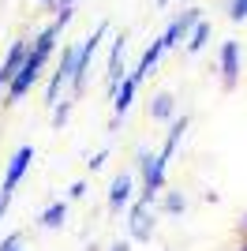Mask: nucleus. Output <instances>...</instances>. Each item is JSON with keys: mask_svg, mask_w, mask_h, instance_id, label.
I'll use <instances>...</instances> for the list:
<instances>
[{"mask_svg": "<svg viewBox=\"0 0 247 251\" xmlns=\"http://www.w3.org/2000/svg\"><path fill=\"white\" fill-rule=\"evenodd\" d=\"M75 56H79V49H75V45H64V52L56 56V72L49 75V86H45V105H56L60 101V86H72Z\"/></svg>", "mask_w": 247, "mask_h": 251, "instance_id": "obj_3", "label": "nucleus"}, {"mask_svg": "<svg viewBox=\"0 0 247 251\" xmlns=\"http://www.w3.org/2000/svg\"><path fill=\"white\" fill-rule=\"evenodd\" d=\"M19 248H23V232H8L0 240V251H19Z\"/></svg>", "mask_w": 247, "mask_h": 251, "instance_id": "obj_19", "label": "nucleus"}, {"mask_svg": "<svg viewBox=\"0 0 247 251\" xmlns=\"http://www.w3.org/2000/svg\"><path fill=\"white\" fill-rule=\"evenodd\" d=\"M150 116H154V120H176V101H173L169 90L150 98Z\"/></svg>", "mask_w": 247, "mask_h": 251, "instance_id": "obj_14", "label": "nucleus"}, {"mask_svg": "<svg viewBox=\"0 0 247 251\" xmlns=\"http://www.w3.org/2000/svg\"><path fill=\"white\" fill-rule=\"evenodd\" d=\"M68 206H72L68 199H56V202H49V206L41 210L38 225H41V229H60L64 221H68Z\"/></svg>", "mask_w": 247, "mask_h": 251, "instance_id": "obj_11", "label": "nucleus"}, {"mask_svg": "<svg viewBox=\"0 0 247 251\" xmlns=\"http://www.w3.org/2000/svg\"><path fill=\"white\" fill-rule=\"evenodd\" d=\"M68 116H72V101L64 98V101L52 105V127H64V124H68Z\"/></svg>", "mask_w": 247, "mask_h": 251, "instance_id": "obj_16", "label": "nucleus"}, {"mask_svg": "<svg viewBox=\"0 0 247 251\" xmlns=\"http://www.w3.org/2000/svg\"><path fill=\"white\" fill-rule=\"evenodd\" d=\"M82 195H86V180H75L72 188H68V202H79Z\"/></svg>", "mask_w": 247, "mask_h": 251, "instance_id": "obj_20", "label": "nucleus"}, {"mask_svg": "<svg viewBox=\"0 0 247 251\" xmlns=\"http://www.w3.org/2000/svg\"><path fill=\"white\" fill-rule=\"evenodd\" d=\"M11 199H15V191H8V188H0V221H4V214H8Z\"/></svg>", "mask_w": 247, "mask_h": 251, "instance_id": "obj_22", "label": "nucleus"}, {"mask_svg": "<svg viewBox=\"0 0 247 251\" xmlns=\"http://www.w3.org/2000/svg\"><path fill=\"white\" fill-rule=\"evenodd\" d=\"M30 161H34V147L30 143H23L15 154L8 157V169H4V184L0 188H8V191H15L23 184V176H26V169H30Z\"/></svg>", "mask_w": 247, "mask_h": 251, "instance_id": "obj_4", "label": "nucleus"}, {"mask_svg": "<svg viewBox=\"0 0 247 251\" xmlns=\"http://www.w3.org/2000/svg\"><path fill=\"white\" fill-rule=\"evenodd\" d=\"M228 19H232V23H244V19H247V0H232V8H228Z\"/></svg>", "mask_w": 247, "mask_h": 251, "instance_id": "obj_18", "label": "nucleus"}, {"mask_svg": "<svg viewBox=\"0 0 247 251\" xmlns=\"http://www.w3.org/2000/svg\"><path fill=\"white\" fill-rule=\"evenodd\" d=\"M105 34H109V23H98V26H94V34L79 45V56H75V79H72V98L82 94V86H86V72H90V64H94V52L101 49Z\"/></svg>", "mask_w": 247, "mask_h": 251, "instance_id": "obj_2", "label": "nucleus"}, {"mask_svg": "<svg viewBox=\"0 0 247 251\" xmlns=\"http://www.w3.org/2000/svg\"><path fill=\"white\" fill-rule=\"evenodd\" d=\"M187 124H191V116H176L173 124H169V135H165V147H161V157L169 161V157L176 154V147H180V139H184V131H187Z\"/></svg>", "mask_w": 247, "mask_h": 251, "instance_id": "obj_12", "label": "nucleus"}, {"mask_svg": "<svg viewBox=\"0 0 247 251\" xmlns=\"http://www.w3.org/2000/svg\"><path fill=\"white\" fill-rule=\"evenodd\" d=\"M206 42H210V23H198L195 30H191V38H187V52H202L206 49Z\"/></svg>", "mask_w": 247, "mask_h": 251, "instance_id": "obj_15", "label": "nucleus"}, {"mask_svg": "<svg viewBox=\"0 0 247 251\" xmlns=\"http://www.w3.org/2000/svg\"><path fill=\"white\" fill-rule=\"evenodd\" d=\"M105 161H109V150H98V154H94L90 161H86V169H90V173H98V169H101Z\"/></svg>", "mask_w": 247, "mask_h": 251, "instance_id": "obj_21", "label": "nucleus"}, {"mask_svg": "<svg viewBox=\"0 0 247 251\" xmlns=\"http://www.w3.org/2000/svg\"><path fill=\"white\" fill-rule=\"evenodd\" d=\"M135 90H139V83H135L131 75L120 79V86H116V94H113V127L120 124V116H127V109L135 101Z\"/></svg>", "mask_w": 247, "mask_h": 251, "instance_id": "obj_8", "label": "nucleus"}, {"mask_svg": "<svg viewBox=\"0 0 247 251\" xmlns=\"http://www.w3.org/2000/svg\"><path fill=\"white\" fill-rule=\"evenodd\" d=\"M56 4H60V8H75V0H56Z\"/></svg>", "mask_w": 247, "mask_h": 251, "instance_id": "obj_26", "label": "nucleus"}, {"mask_svg": "<svg viewBox=\"0 0 247 251\" xmlns=\"http://www.w3.org/2000/svg\"><path fill=\"white\" fill-rule=\"evenodd\" d=\"M221 79H225L228 90L236 86V79H240V42L221 45Z\"/></svg>", "mask_w": 247, "mask_h": 251, "instance_id": "obj_7", "label": "nucleus"}, {"mask_svg": "<svg viewBox=\"0 0 247 251\" xmlns=\"http://www.w3.org/2000/svg\"><path fill=\"white\" fill-rule=\"evenodd\" d=\"M198 23H202V19H198V8H187L184 15H176V19L169 23V30L161 34L165 49H173V45H180V42H184V38H191V30H195Z\"/></svg>", "mask_w": 247, "mask_h": 251, "instance_id": "obj_6", "label": "nucleus"}, {"mask_svg": "<svg viewBox=\"0 0 247 251\" xmlns=\"http://www.w3.org/2000/svg\"><path fill=\"white\" fill-rule=\"evenodd\" d=\"M60 23L52 19L49 26H41L38 30V38H34V45H30V52H26V60H23V68H19V75L8 83V90H4V105H15V101H23V98L34 90V83L41 79V68H45V60H49V52L56 49V38H60Z\"/></svg>", "mask_w": 247, "mask_h": 251, "instance_id": "obj_1", "label": "nucleus"}, {"mask_svg": "<svg viewBox=\"0 0 247 251\" xmlns=\"http://www.w3.org/2000/svg\"><path fill=\"white\" fill-rule=\"evenodd\" d=\"M154 225H157V214L150 202H131V221H127V229H131V240H150L154 236Z\"/></svg>", "mask_w": 247, "mask_h": 251, "instance_id": "obj_5", "label": "nucleus"}, {"mask_svg": "<svg viewBox=\"0 0 247 251\" xmlns=\"http://www.w3.org/2000/svg\"><path fill=\"white\" fill-rule=\"evenodd\" d=\"M72 15H75V8H60V11H56V23H60V26H68V23H72Z\"/></svg>", "mask_w": 247, "mask_h": 251, "instance_id": "obj_23", "label": "nucleus"}, {"mask_svg": "<svg viewBox=\"0 0 247 251\" xmlns=\"http://www.w3.org/2000/svg\"><path fill=\"white\" fill-rule=\"evenodd\" d=\"M38 4H52V0H38Z\"/></svg>", "mask_w": 247, "mask_h": 251, "instance_id": "obj_27", "label": "nucleus"}, {"mask_svg": "<svg viewBox=\"0 0 247 251\" xmlns=\"http://www.w3.org/2000/svg\"><path fill=\"white\" fill-rule=\"evenodd\" d=\"M131 202V173H116L109 184V210H124Z\"/></svg>", "mask_w": 247, "mask_h": 251, "instance_id": "obj_10", "label": "nucleus"}, {"mask_svg": "<svg viewBox=\"0 0 247 251\" xmlns=\"http://www.w3.org/2000/svg\"><path fill=\"white\" fill-rule=\"evenodd\" d=\"M161 52H165V42H161V38H154V42L146 45V52L139 56V64H135V72H131V79H135L139 86H143V79H146V75H150V72L157 68V60H161Z\"/></svg>", "mask_w": 247, "mask_h": 251, "instance_id": "obj_9", "label": "nucleus"}, {"mask_svg": "<svg viewBox=\"0 0 247 251\" xmlns=\"http://www.w3.org/2000/svg\"><path fill=\"white\" fill-rule=\"evenodd\" d=\"M161 206L169 210V214H180V210H184V195H176V191H169V195L161 199Z\"/></svg>", "mask_w": 247, "mask_h": 251, "instance_id": "obj_17", "label": "nucleus"}, {"mask_svg": "<svg viewBox=\"0 0 247 251\" xmlns=\"http://www.w3.org/2000/svg\"><path fill=\"white\" fill-rule=\"evenodd\" d=\"M0 90H8V75L0 72Z\"/></svg>", "mask_w": 247, "mask_h": 251, "instance_id": "obj_25", "label": "nucleus"}, {"mask_svg": "<svg viewBox=\"0 0 247 251\" xmlns=\"http://www.w3.org/2000/svg\"><path fill=\"white\" fill-rule=\"evenodd\" d=\"M109 251H131V244H127V240H120V244H113Z\"/></svg>", "mask_w": 247, "mask_h": 251, "instance_id": "obj_24", "label": "nucleus"}, {"mask_svg": "<svg viewBox=\"0 0 247 251\" xmlns=\"http://www.w3.org/2000/svg\"><path fill=\"white\" fill-rule=\"evenodd\" d=\"M26 52H30V45L26 42H11V49H8V56H4V64H0V72L8 75V83L19 75V68H23V60H26Z\"/></svg>", "mask_w": 247, "mask_h": 251, "instance_id": "obj_13", "label": "nucleus"}]
</instances>
